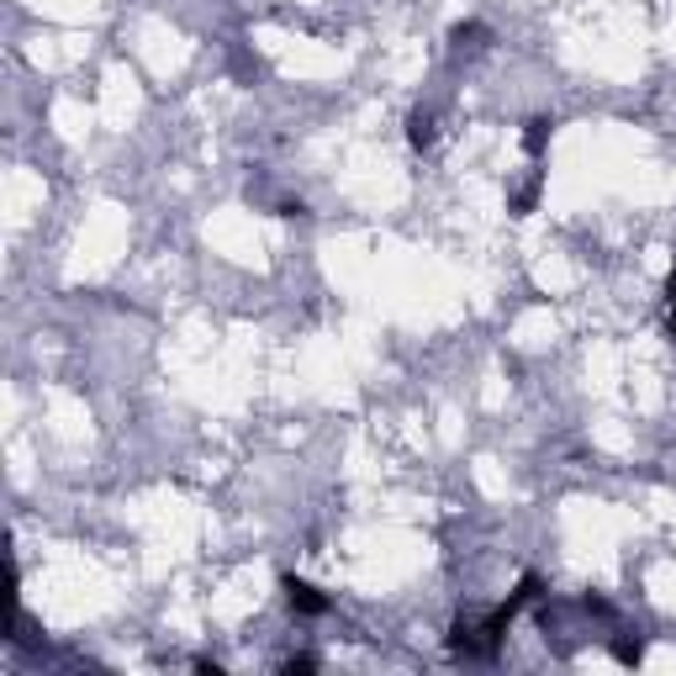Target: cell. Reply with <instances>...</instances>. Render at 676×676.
<instances>
[{"instance_id":"7","label":"cell","mask_w":676,"mask_h":676,"mask_svg":"<svg viewBox=\"0 0 676 676\" xmlns=\"http://www.w3.org/2000/svg\"><path fill=\"white\" fill-rule=\"evenodd\" d=\"M285 672L296 676V672H318V661L313 655H296V661H285Z\"/></svg>"},{"instance_id":"1","label":"cell","mask_w":676,"mask_h":676,"mask_svg":"<svg viewBox=\"0 0 676 676\" xmlns=\"http://www.w3.org/2000/svg\"><path fill=\"white\" fill-rule=\"evenodd\" d=\"M280 592H285V602H291L296 613H307V618L328 613V592H318V587L302 582V576H280Z\"/></svg>"},{"instance_id":"2","label":"cell","mask_w":676,"mask_h":676,"mask_svg":"<svg viewBox=\"0 0 676 676\" xmlns=\"http://www.w3.org/2000/svg\"><path fill=\"white\" fill-rule=\"evenodd\" d=\"M550 132H556V122H550V117H528V122H523V154H528V160H545Z\"/></svg>"},{"instance_id":"6","label":"cell","mask_w":676,"mask_h":676,"mask_svg":"<svg viewBox=\"0 0 676 676\" xmlns=\"http://www.w3.org/2000/svg\"><path fill=\"white\" fill-rule=\"evenodd\" d=\"M613 655H618L624 666H639V661H645V645H639V639H618V645H613Z\"/></svg>"},{"instance_id":"8","label":"cell","mask_w":676,"mask_h":676,"mask_svg":"<svg viewBox=\"0 0 676 676\" xmlns=\"http://www.w3.org/2000/svg\"><path fill=\"white\" fill-rule=\"evenodd\" d=\"M676 302V265H672V276H666V307Z\"/></svg>"},{"instance_id":"4","label":"cell","mask_w":676,"mask_h":676,"mask_svg":"<svg viewBox=\"0 0 676 676\" xmlns=\"http://www.w3.org/2000/svg\"><path fill=\"white\" fill-rule=\"evenodd\" d=\"M539 191H545V175H534V180H523V186H518L513 196H508V212H513V217H528V212L539 206Z\"/></svg>"},{"instance_id":"3","label":"cell","mask_w":676,"mask_h":676,"mask_svg":"<svg viewBox=\"0 0 676 676\" xmlns=\"http://www.w3.org/2000/svg\"><path fill=\"white\" fill-rule=\"evenodd\" d=\"M434 138H438L434 112H412V117H407V143H412L418 154H429V149H434Z\"/></svg>"},{"instance_id":"5","label":"cell","mask_w":676,"mask_h":676,"mask_svg":"<svg viewBox=\"0 0 676 676\" xmlns=\"http://www.w3.org/2000/svg\"><path fill=\"white\" fill-rule=\"evenodd\" d=\"M486 38H492V33H486L481 22H460V27L449 33V42H455V53H465V48L476 53V48H486Z\"/></svg>"},{"instance_id":"9","label":"cell","mask_w":676,"mask_h":676,"mask_svg":"<svg viewBox=\"0 0 676 676\" xmlns=\"http://www.w3.org/2000/svg\"><path fill=\"white\" fill-rule=\"evenodd\" d=\"M666 333H672V344H676V302H672V313H666Z\"/></svg>"}]
</instances>
